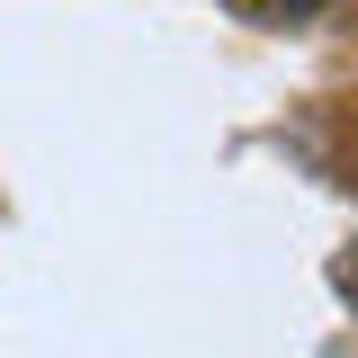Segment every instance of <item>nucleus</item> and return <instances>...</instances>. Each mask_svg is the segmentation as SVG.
Instances as JSON below:
<instances>
[{
  "label": "nucleus",
  "mask_w": 358,
  "mask_h": 358,
  "mask_svg": "<svg viewBox=\"0 0 358 358\" xmlns=\"http://www.w3.org/2000/svg\"><path fill=\"white\" fill-rule=\"evenodd\" d=\"M268 18H313V9H322V0H260Z\"/></svg>",
  "instance_id": "nucleus-1"
}]
</instances>
